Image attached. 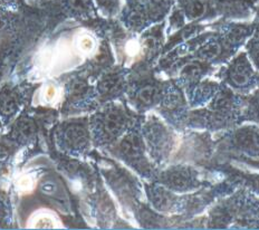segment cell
<instances>
[{
	"label": "cell",
	"instance_id": "3957f363",
	"mask_svg": "<svg viewBox=\"0 0 259 230\" xmlns=\"http://www.w3.org/2000/svg\"><path fill=\"white\" fill-rule=\"evenodd\" d=\"M66 139L68 143L75 148L83 147L88 142V133L85 129L79 125H73L66 132Z\"/></svg>",
	"mask_w": 259,
	"mask_h": 230
},
{
	"label": "cell",
	"instance_id": "8992f818",
	"mask_svg": "<svg viewBox=\"0 0 259 230\" xmlns=\"http://www.w3.org/2000/svg\"><path fill=\"white\" fill-rule=\"evenodd\" d=\"M204 10H206V6L204 4L201 2H193L187 9V13L189 15V17L191 18H199L204 14Z\"/></svg>",
	"mask_w": 259,
	"mask_h": 230
},
{
	"label": "cell",
	"instance_id": "ba28073f",
	"mask_svg": "<svg viewBox=\"0 0 259 230\" xmlns=\"http://www.w3.org/2000/svg\"><path fill=\"white\" fill-rule=\"evenodd\" d=\"M155 90L152 87H145L144 89L141 90L140 93V99H141L144 103H149V102L152 101V99L154 98Z\"/></svg>",
	"mask_w": 259,
	"mask_h": 230
},
{
	"label": "cell",
	"instance_id": "277c9868",
	"mask_svg": "<svg viewBox=\"0 0 259 230\" xmlns=\"http://www.w3.org/2000/svg\"><path fill=\"white\" fill-rule=\"evenodd\" d=\"M249 69L245 65V64H238L234 69L233 74H231V78H233L234 83L237 85H244L248 82L249 78Z\"/></svg>",
	"mask_w": 259,
	"mask_h": 230
},
{
	"label": "cell",
	"instance_id": "52a82bcc",
	"mask_svg": "<svg viewBox=\"0 0 259 230\" xmlns=\"http://www.w3.org/2000/svg\"><path fill=\"white\" fill-rule=\"evenodd\" d=\"M32 126H34V124H32L31 121H29V120L21 121L19 123V127H18L20 134L23 136L29 135L30 133L32 132V130H34V127H32Z\"/></svg>",
	"mask_w": 259,
	"mask_h": 230
},
{
	"label": "cell",
	"instance_id": "6da1fadb",
	"mask_svg": "<svg viewBox=\"0 0 259 230\" xmlns=\"http://www.w3.org/2000/svg\"><path fill=\"white\" fill-rule=\"evenodd\" d=\"M18 96L14 90L3 89L0 93V112L5 115H10L17 110Z\"/></svg>",
	"mask_w": 259,
	"mask_h": 230
},
{
	"label": "cell",
	"instance_id": "8fae6325",
	"mask_svg": "<svg viewBox=\"0 0 259 230\" xmlns=\"http://www.w3.org/2000/svg\"><path fill=\"white\" fill-rule=\"evenodd\" d=\"M53 94V88H50V92H48V95H52Z\"/></svg>",
	"mask_w": 259,
	"mask_h": 230
},
{
	"label": "cell",
	"instance_id": "7a4b0ae2",
	"mask_svg": "<svg viewBox=\"0 0 259 230\" xmlns=\"http://www.w3.org/2000/svg\"><path fill=\"white\" fill-rule=\"evenodd\" d=\"M123 125V116L118 112L112 111L105 116L104 120V131L110 137L117 135L122 130Z\"/></svg>",
	"mask_w": 259,
	"mask_h": 230
},
{
	"label": "cell",
	"instance_id": "30bf717a",
	"mask_svg": "<svg viewBox=\"0 0 259 230\" xmlns=\"http://www.w3.org/2000/svg\"><path fill=\"white\" fill-rule=\"evenodd\" d=\"M100 2L102 3V4H104L105 5V6H107V7H109L110 6V5L113 3V0H100Z\"/></svg>",
	"mask_w": 259,
	"mask_h": 230
},
{
	"label": "cell",
	"instance_id": "7c38bea8",
	"mask_svg": "<svg viewBox=\"0 0 259 230\" xmlns=\"http://www.w3.org/2000/svg\"><path fill=\"white\" fill-rule=\"evenodd\" d=\"M257 56H258V58H259V48H258V52H257Z\"/></svg>",
	"mask_w": 259,
	"mask_h": 230
},
{
	"label": "cell",
	"instance_id": "9c48e42d",
	"mask_svg": "<svg viewBox=\"0 0 259 230\" xmlns=\"http://www.w3.org/2000/svg\"><path fill=\"white\" fill-rule=\"evenodd\" d=\"M71 4L74 8L84 9L86 6H88L89 0H71Z\"/></svg>",
	"mask_w": 259,
	"mask_h": 230
},
{
	"label": "cell",
	"instance_id": "5b68a950",
	"mask_svg": "<svg viewBox=\"0 0 259 230\" xmlns=\"http://www.w3.org/2000/svg\"><path fill=\"white\" fill-rule=\"evenodd\" d=\"M140 149V143L136 137L128 136L122 143V150L126 154H134L138 153Z\"/></svg>",
	"mask_w": 259,
	"mask_h": 230
}]
</instances>
